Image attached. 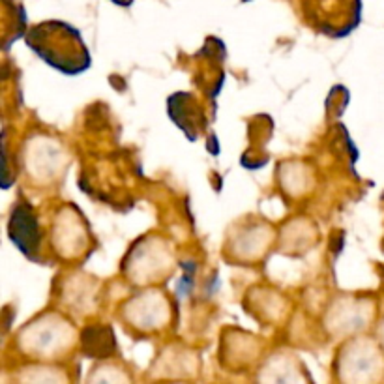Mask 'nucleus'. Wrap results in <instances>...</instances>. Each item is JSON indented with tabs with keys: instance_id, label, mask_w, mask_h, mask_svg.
<instances>
[{
	"instance_id": "f257e3e1",
	"label": "nucleus",
	"mask_w": 384,
	"mask_h": 384,
	"mask_svg": "<svg viewBox=\"0 0 384 384\" xmlns=\"http://www.w3.org/2000/svg\"><path fill=\"white\" fill-rule=\"evenodd\" d=\"M27 46L51 68L66 75L83 74L90 68V53L79 30L62 21L36 25L27 34Z\"/></svg>"
},
{
	"instance_id": "f03ea898",
	"label": "nucleus",
	"mask_w": 384,
	"mask_h": 384,
	"mask_svg": "<svg viewBox=\"0 0 384 384\" xmlns=\"http://www.w3.org/2000/svg\"><path fill=\"white\" fill-rule=\"evenodd\" d=\"M10 238L25 255L36 259V252L40 246V231H38L36 218L29 207L18 205L13 208L12 221H10Z\"/></svg>"
},
{
	"instance_id": "7ed1b4c3",
	"label": "nucleus",
	"mask_w": 384,
	"mask_h": 384,
	"mask_svg": "<svg viewBox=\"0 0 384 384\" xmlns=\"http://www.w3.org/2000/svg\"><path fill=\"white\" fill-rule=\"evenodd\" d=\"M115 4H118V6H130L133 0H113Z\"/></svg>"
}]
</instances>
